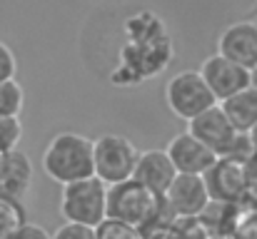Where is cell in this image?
I'll use <instances>...</instances> for the list:
<instances>
[{
  "label": "cell",
  "mask_w": 257,
  "mask_h": 239,
  "mask_svg": "<svg viewBox=\"0 0 257 239\" xmlns=\"http://www.w3.org/2000/svg\"><path fill=\"white\" fill-rule=\"evenodd\" d=\"M165 152H168V157H170L177 174H200L202 177L217 162L215 152H210L187 130L172 137L170 142H168V147H165Z\"/></svg>",
  "instance_id": "obj_11"
},
{
  "label": "cell",
  "mask_w": 257,
  "mask_h": 239,
  "mask_svg": "<svg viewBox=\"0 0 257 239\" xmlns=\"http://www.w3.org/2000/svg\"><path fill=\"white\" fill-rule=\"evenodd\" d=\"M60 214L65 222L97 227L107 217V184L97 177L65 184L60 194Z\"/></svg>",
  "instance_id": "obj_2"
},
{
  "label": "cell",
  "mask_w": 257,
  "mask_h": 239,
  "mask_svg": "<svg viewBox=\"0 0 257 239\" xmlns=\"http://www.w3.org/2000/svg\"><path fill=\"white\" fill-rule=\"evenodd\" d=\"M163 197H155L150 189L135 179H125L107 187V217L138 227V232L158 214Z\"/></svg>",
  "instance_id": "obj_3"
},
{
  "label": "cell",
  "mask_w": 257,
  "mask_h": 239,
  "mask_svg": "<svg viewBox=\"0 0 257 239\" xmlns=\"http://www.w3.org/2000/svg\"><path fill=\"white\" fill-rule=\"evenodd\" d=\"M217 55L242 65L245 70L257 68V25L250 20L232 23L217 40Z\"/></svg>",
  "instance_id": "obj_10"
},
{
  "label": "cell",
  "mask_w": 257,
  "mask_h": 239,
  "mask_svg": "<svg viewBox=\"0 0 257 239\" xmlns=\"http://www.w3.org/2000/svg\"><path fill=\"white\" fill-rule=\"evenodd\" d=\"M140 239H155V237H140Z\"/></svg>",
  "instance_id": "obj_24"
},
{
  "label": "cell",
  "mask_w": 257,
  "mask_h": 239,
  "mask_svg": "<svg viewBox=\"0 0 257 239\" xmlns=\"http://www.w3.org/2000/svg\"><path fill=\"white\" fill-rule=\"evenodd\" d=\"M8 239H53V234L45 229V227H40V224H33V222H20L10 234Z\"/></svg>",
  "instance_id": "obj_21"
},
{
  "label": "cell",
  "mask_w": 257,
  "mask_h": 239,
  "mask_svg": "<svg viewBox=\"0 0 257 239\" xmlns=\"http://www.w3.org/2000/svg\"><path fill=\"white\" fill-rule=\"evenodd\" d=\"M207 229L197 217H175L163 239H207Z\"/></svg>",
  "instance_id": "obj_16"
},
{
  "label": "cell",
  "mask_w": 257,
  "mask_h": 239,
  "mask_svg": "<svg viewBox=\"0 0 257 239\" xmlns=\"http://www.w3.org/2000/svg\"><path fill=\"white\" fill-rule=\"evenodd\" d=\"M140 150L125 135H100L92 140V159H95V177L102 179L107 187L133 179Z\"/></svg>",
  "instance_id": "obj_4"
},
{
  "label": "cell",
  "mask_w": 257,
  "mask_h": 239,
  "mask_svg": "<svg viewBox=\"0 0 257 239\" xmlns=\"http://www.w3.org/2000/svg\"><path fill=\"white\" fill-rule=\"evenodd\" d=\"M232 239H257V212H245L237 214L235 229H232Z\"/></svg>",
  "instance_id": "obj_19"
},
{
  "label": "cell",
  "mask_w": 257,
  "mask_h": 239,
  "mask_svg": "<svg viewBox=\"0 0 257 239\" xmlns=\"http://www.w3.org/2000/svg\"><path fill=\"white\" fill-rule=\"evenodd\" d=\"M95 239H140V232H138V227H133L127 222L105 217L95 227Z\"/></svg>",
  "instance_id": "obj_17"
},
{
  "label": "cell",
  "mask_w": 257,
  "mask_h": 239,
  "mask_svg": "<svg viewBox=\"0 0 257 239\" xmlns=\"http://www.w3.org/2000/svg\"><path fill=\"white\" fill-rule=\"evenodd\" d=\"M23 140V122L20 117H0V155L18 150Z\"/></svg>",
  "instance_id": "obj_18"
},
{
  "label": "cell",
  "mask_w": 257,
  "mask_h": 239,
  "mask_svg": "<svg viewBox=\"0 0 257 239\" xmlns=\"http://www.w3.org/2000/svg\"><path fill=\"white\" fill-rule=\"evenodd\" d=\"M165 102H168L172 115L185 120V122H190L200 112L210 110L212 105H217L215 95L205 85L202 75L195 73V70H182L172 80H168V85H165Z\"/></svg>",
  "instance_id": "obj_5"
},
{
  "label": "cell",
  "mask_w": 257,
  "mask_h": 239,
  "mask_svg": "<svg viewBox=\"0 0 257 239\" xmlns=\"http://www.w3.org/2000/svg\"><path fill=\"white\" fill-rule=\"evenodd\" d=\"M43 172L60 187L95 177L92 140L78 132H58L43 150Z\"/></svg>",
  "instance_id": "obj_1"
},
{
  "label": "cell",
  "mask_w": 257,
  "mask_h": 239,
  "mask_svg": "<svg viewBox=\"0 0 257 239\" xmlns=\"http://www.w3.org/2000/svg\"><path fill=\"white\" fill-rule=\"evenodd\" d=\"M175 174L177 172H175V167H172L165 150H145L138 157L133 179L138 184H143L145 189H150L155 197H163L168 192V187L172 184Z\"/></svg>",
  "instance_id": "obj_12"
},
{
  "label": "cell",
  "mask_w": 257,
  "mask_h": 239,
  "mask_svg": "<svg viewBox=\"0 0 257 239\" xmlns=\"http://www.w3.org/2000/svg\"><path fill=\"white\" fill-rule=\"evenodd\" d=\"M197 73L202 75L205 85L210 87V92L215 95L217 102H222V100L232 97L235 92L250 87V70H245L242 65H237V63H232V60H227L217 53L210 55Z\"/></svg>",
  "instance_id": "obj_7"
},
{
  "label": "cell",
  "mask_w": 257,
  "mask_h": 239,
  "mask_svg": "<svg viewBox=\"0 0 257 239\" xmlns=\"http://www.w3.org/2000/svg\"><path fill=\"white\" fill-rule=\"evenodd\" d=\"M207 239H232V237H230V234H210Z\"/></svg>",
  "instance_id": "obj_23"
},
{
  "label": "cell",
  "mask_w": 257,
  "mask_h": 239,
  "mask_svg": "<svg viewBox=\"0 0 257 239\" xmlns=\"http://www.w3.org/2000/svg\"><path fill=\"white\" fill-rule=\"evenodd\" d=\"M53 239H95V227L87 224H75V222H63Z\"/></svg>",
  "instance_id": "obj_20"
},
{
  "label": "cell",
  "mask_w": 257,
  "mask_h": 239,
  "mask_svg": "<svg viewBox=\"0 0 257 239\" xmlns=\"http://www.w3.org/2000/svg\"><path fill=\"white\" fill-rule=\"evenodd\" d=\"M163 202L175 217H200L210 202L205 179L200 174H175L172 184L163 194Z\"/></svg>",
  "instance_id": "obj_8"
},
{
  "label": "cell",
  "mask_w": 257,
  "mask_h": 239,
  "mask_svg": "<svg viewBox=\"0 0 257 239\" xmlns=\"http://www.w3.org/2000/svg\"><path fill=\"white\" fill-rule=\"evenodd\" d=\"M187 132L195 140H200L210 152H215L217 159L227 157V152L232 150V145H235V140L240 135L230 125V120L225 117V112H222L220 105H212L210 110H205L197 117H192L187 122Z\"/></svg>",
  "instance_id": "obj_6"
},
{
  "label": "cell",
  "mask_w": 257,
  "mask_h": 239,
  "mask_svg": "<svg viewBox=\"0 0 257 239\" xmlns=\"http://www.w3.org/2000/svg\"><path fill=\"white\" fill-rule=\"evenodd\" d=\"M18 73V60H15V53L0 40V82L3 80H13Z\"/></svg>",
  "instance_id": "obj_22"
},
{
  "label": "cell",
  "mask_w": 257,
  "mask_h": 239,
  "mask_svg": "<svg viewBox=\"0 0 257 239\" xmlns=\"http://www.w3.org/2000/svg\"><path fill=\"white\" fill-rule=\"evenodd\" d=\"M205 187L210 199L217 202H232L237 204L247 189V174H245V164L230 162V159H217L205 174Z\"/></svg>",
  "instance_id": "obj_9"
},
{
  "label": "cell",
  "mask_w": 257,
  "mask_h": 239,
  "mask_svg": "<svg viewBox=\"0 0 257 239\" xmlns=\"http://www.w3.org/2000/svg\"><path fill=\"white\" fill-rule=\"evenodd\" d=\"M225 112V117L230 120V125L237 130V132H245L250 135L257 127V87H245L240 92H235L232 97L217 102Z\"/></svg>",
  "instance_id": "obj_14"
},
{
  "label": "cell",
  "mask_w": 257,
  "mask_h": 239,
  "mask_svg": "<svg viewBox=\"0 0 257 239\" xmlns=\"http://www.w3.org/2000/svg\"><path fill=\"white\" fill-rule=\"evenodd\" d=\"M30 162L23 152L13 150L8 155H0V194L5 199H23L30 187Z\"/></svg>",
  "instance_id": "obj_13"
},
{
  "label": "cell",
  "mask_w": 257,
  "mask_h": 239,
  "mask_svg": "<svg viewBox=\"0 0 257 239\" xmlns=\"http://www.w3.org/2000/svg\"><path fill=\"white\" fill-rule=\"evenodd\" d=\"M25 107V92L20 87V82L13 80H3L0 82V117H20Z\"/></svg>",
  "instance_id": "obj_15"
}]
</instances>
